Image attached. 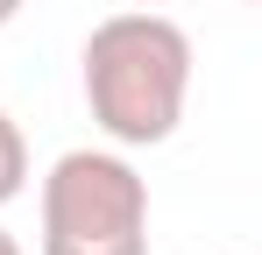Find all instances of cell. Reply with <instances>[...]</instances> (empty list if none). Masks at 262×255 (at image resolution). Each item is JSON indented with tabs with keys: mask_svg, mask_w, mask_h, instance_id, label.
Wrapping results in <instances>:
<instances>
[{
	"mask_svg": "<svg viewBox=\"0 0 262 255\" xmlns=\"http://www.w3.org/2000/svg\"><path fill=\"white\" fill-rule=\"evenodd\" d=\"M78 85L92 128L114 149H156L177 135L191 99V36L163 7H121L85 36Z\"/></svg>",
	"mask_w": 262,
	"mask_h": 255,
	"instance_id": "cell-1",
	"label": "cell"
},
{
	"mask_svg": "<svg viewBox=\"0 0 262 255\" xmlns=\"http://www.w3.org/2000/svg\"><path fill=\"white\" fill-rule=\"evenodd\" d=\"M43 255H149V177L128 149H64L43 170Z\"/></svg>",
	"mask_w": 262,
	"mask_h": 255,
	"instance_id": "cell-2",
	"label": "cell"
},
{
	"mask_svg": "<svg viewBox=\"0 0 262 255\" xmlns=\"http://www.w3.org/2000/svg\"><path fill=\"white\" fill-rule=\"evenodd\" d=\"M29 192V135H21V121L0 107V206H14Z\"/></svg>",
	"mask_w": 262,
	"mask_h": 255,
	"instance_id": "cell-3",
	"label": "cell"
},
{
	"mask_svg": "<svg viewBox=\"0 0 262 255\" xmlns=\"http://www.w3.org/2000/svg\"><path fill=\"white\" fill-rule=\"evenodd\" d=\"M14 14H21V0H0V29H7V22H14Z\"/></svg>",
	"mask_w": 262,
	"mask_h": 255,
	"instance_id": "cell-4",
	"label": "cell"
},
{
	"mask_svg": "<svg viewBox=\"0 0 262 255\" xmlns=\"http://www.w3.org/2000/svg\"><path fill=\"white\" fill-rule=\"evenodd\" d=\"M0 255H21V241H14V234H7V227H0Z\"/></svg>",
	"mask_w": 262,
	"mask_h": 255,
	"instance_id": "cell-5",
	"label": "cell"
},
{
	"mask_svg": "<svg viewBox=\"0 0 262 255\" xmlns=\"http://www.w3.org/2000/svg\"><path fill=\"white\" fill-rule=\"evenodd\" d=\"M128 7H170V0H128Z\"/></svg>",
	"mask_w": 262,
	"mask_h": 255,
	"instance_id": "cell-6",
	"label": "cell"
},
{
	"mask_svg": "<svg viewBox=\"0 0 262 255\" xmlns=\"http://www.w3.org/2000/svg\"><path fill=\"white\" fill-rule=\"evenodd\" d=\"M234 7H248V0H234Z\"/></svg>",
	"mask_w": 262,
	"mask_h": 255,
	"instance_id": "cell-7",
	"label": "cell"
}]
</instances>
